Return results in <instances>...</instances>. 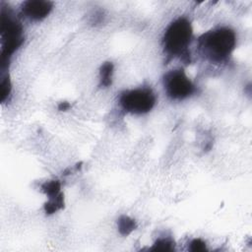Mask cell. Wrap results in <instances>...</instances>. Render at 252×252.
I'll return each mask as SVG.
<instances>
[{"instance_id":"5bb4252c","label":"cell","mask_w":252,"mask_h":252,"mask_svg":"<svg viewBox=\"0 0 252 252\" xmlns=\"http://www.w3.org/2000/svg\"><path fill=\"white\" fill-rule=\"evenodd\" d=\"M70 104L68 102H61L59 105H58V110L59 111H62V112H66L70 109Z\"/></svg>"},{"instance_id":"52a82bcc","label":"cell","mask_w":252,"mask_h":252,"mask_svg":"<svg viewBox=\"0 0 252 252\" xmlns=\"http://www.w3.org/2000/svg\"><path fill=\"white\" fill-rule=\"evenodd\" d=\"M117 228L121 235L127 236L136 229L137 224L132 218L128 216H121L117 221Z\"/></svg>"},{"instance_id":"277c9868","label":"cell","mask_w":252,"mask_h":252,"mask_svg":"<svg viewBox=\"0 0 252 252\" xmlns=\"http://www.w3.org/2000/svg\"><path fill=\"white\" fill-rule=\"evenodd\" d=\"M121 108L132 115H145L153 110L156 105V97L152 90L140 88L123 92L120 97Z\"/></svg>"},{"instance_id":"30bf717a","label":"cell","mask_w":252,"mask_h":252,"mask_svg":"<svg viewBox=\"0 0 252 252\" xmlns=\"http://www.w3.org/2000/svg\"><path fill=\"white\" fill-rule=\"evenodd\" d=\"M42 191L49 198L56 197L61 193V184L58 181H49L42 185Z\"/></svg>"},{"instance_id":"7c38bea8","label":"cell","mask_w":252,"mask_h":252,"mask_svg":"<svg viewBox=\"0 0 252 252\" xmlns=\"http://www.w3.org/2000/svg\"><path fill=\"white\" fill-rule=\"evenodd\" d=\"M11 94V83L7 76L3 77L0 84V97H1V102L4 103Z\"/></svg>"},{"instance_id":"8992f818","label":"cell","mask_w":252,"mask_h":252,"mask_svg":"<svg viewBox=\"0 0 252 252\" xmlns=\"http://www.w3.org/2000/svg\"><path fill=\"white\" fill-rule=\"evenodd\" d=\"M53 3L45 0H29L22 5L23 14L31 20L42 21L51 12Z\"/></svg>"},{"instance_id":"3957f363","label":"cell","mask_w":252,"mask_h":252,"mask_svg":"<svg viewBox=\"0 0 252 252\" xmlns=\"http://www.w3.org/2000/svg\"><path fill=\"white\" fill-rule=\"evenodd\" d=\"M0 33H1L2 39L0 67H1V70H4L8 66L11 56L24 43L22 25L13 17L10 11H5L4 9L1 11V30H0Z\"/></svg>"},{"instance_id":"6da1fadb","label":"cell","mask_w":252,"mask_h":252,"mask_svg":"<svg viewBox=\"0 0 252 252\" xmlns=\"http://www.w3.org/2000/svg\"><path fill=\"white\" fill-rule=\"evenodd\" d=\"M236 45V37L229 28H219L203 34L198 40L202 54L213 62H222L229 58Z\"/></svg>"},{"instance_id":"5b68a950","label":"cell","mask_w":252,"mask_h":252,"mask_svg":"<svg viewBox=\"0 0 252 252\" xmlns=\"http://www.w3.org/2000/svg\"><path fill=\"white\" fill-rule=\"evenodd\" d=\"M165 93L173 100H184L195 92V86L183 69L167 72L163 77Z\"/></svg>"},{"instance_id":"8fae6325","label":"cell","mask_w":252,"mask_h":252,"mask_svg":"<svg viewBox=\"0 0 252 252\" xmlns=\"http://www.w3.org/2000/svg\"><path fill=\"white\" fill-rule=\"evenodd\" d=\"M152 251H174L175 250V241L170 237H162L159 238L154 245L150 248Z\"/></svg>"},{"instance_id":"7a4b0ae2","label":"cell","mask_w":252,"mask_h":252,"mask_svg":"<svg viewBox=\"0 0 252 252\" xmlns=\"http://www.w3.org/2000/svg\"><path fill=\"white\" fill-rule=\"evenodd\" d=\"M193 30L186 18H179L174 21L162 38V46L165 53L172 57L181 56L185 60L188 56V46L192 40Z\"/></svg>"},{"instance_id":"4fadbf2b","label":"cell","mask_w":252,"mask_h":252,"mask_svg":"<svg viewBox=\"0 0 252 252\" xmlns=\"http://www.w3.org/2000/svg\"><path fill=\"white\" fill-rule=\"evenodd\" d=\"M188 249L193 252H202L207 250L206 242L203 241L201 238H195L190 241Z\"/></svg>"},{"instance_id":"ba28073f","label":"cell","mask_w":252,"mask_h":252,"mask_svg":"<svg viewBox=\"0 0 252 252\" xmlns=\"http://www.w3.org/2000/svg\"><path fill=\"white\" fill-rule=\"evenodd\" d=\"M114 70H115V66L112 62H106L102 65L101 70H100L101 86L110 87L112 85Z\"/></svg>"},{"instance_id":"9c48e42d","label":"cell","mask_w":252,"mask_h":252,"mask_svg":"<svg viewBox=\"0 0 252 252\" xmlns=\"http://www.w3.org/2000/svg\"><path fill=\"white\" fill-rule=\"evenodd\" d=\"M64 207V196L60 194L56 197L49 198L48 201L45 204V211L46 214H54L61 210Z\"/></svg>"}]
</instances>
